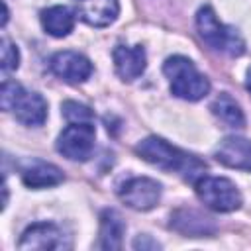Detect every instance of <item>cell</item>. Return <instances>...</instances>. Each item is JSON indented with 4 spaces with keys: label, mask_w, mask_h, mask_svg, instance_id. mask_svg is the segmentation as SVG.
I'll return each mask as SVG.
<instances>
[{
    "label": "cell",
    "mask_w": 251,
    "mask_h": 251,
    "mask_svg": "<svg viewBox=\"0 0 251 251\" xmlns=\"http://www.w3.org/2000/svg\"><path fill=\"white\" fill-rule=\"evenodd\" d=\"M135 153L143 161H147V163H151L163 171L180 173L188 180L204 176V171H206V163H202L198 157L188 155L186 151H182V149H178V147L171 145L169 141L155 137V135L139 141L135 145Z\"/></svg>",
    "instance_id": "cell-1"
},
{
    "label": "cell",
    "mask_w": 251,
    "mask_h": 251,
    "mask_svg": "<svg viewBox=\"0 0 251 251\" xmlns=\"http://www.w3.org/2000/svg\"><path fill=\"white\" fill-rule=\"evenodd\" d=\"M163 73L171 80V92L182 100L196 102L210 92V80L182 55L169 57L163 65Z\"/></svg>",
    "instance_id": "cell-2"
},
{
    "label": "cell",
    "mask_w": 251,
    "mask_h": 251,
    "mask_svg": "<svg viewBox=\"0 0 251 251\" xmlns=\"http://www.w3.org/2000/svg\"><path fill=\"white\" fill-rule=\"evenodd\" d=\"M0 104L4 110H12L16 120L24 126H41L47 120V102L39 92L25 90L14 80L2 82Z\"/></svg>",
    "instance_id": "cell-3"
},
{
    "label": "cell",
    "mask_w": 251,
    "mask_h": 251,
    "mask_svg": "<svg viewBox=\"0 0 251 251\" xmlns=\"http://www.w3.org/2000/svg\"><path fill=\"white\" fill-rule=\"evenodd\" d=\"M196 27H198V33H200L202 41L208 47H212V49H216L220 53H226L229 57L243 55V51H245L243 37L237 33L235 27H229V25L222 24L216 18L212 8L204 6V8L198 10V14H196Z\"/></svg>",
    "instance_id": "cell-4"
},
{
    "label": "cell",
    "mask_w": 251,
    "mask_h": 251,
    "mask_svg": "<svg viewBox=\"0 0 251 251\" xmlns=\"http://www.w3.org/2000/svg\"><path fill=\"white\" fill-rule=\"evenodd\" d=\"M194 188L198 198L214 212H233L241 206V194L229 178L200 176Z\"/></svg>",
    "instance_id": "cell-5"
},
{
    "label": "cell",
    "mask_w": 251,
    "mask_h": 251,
    "mask_svg": "<svg viewBox=\"0 0 251 251\" xmlns=\"http://www.w3.org/2000/svg\"><path fill=\"white\" fill-rule=\"evenodd\" d=\"M94 124H69L57 137V151L71 161H86L94 151Z\"/></svg>",
    "instance_id": "cell-6"
},
{
    "label": "cell",
    "mask_w": 251,
    "mask_h": 251,
    "mask_svg": "<svg viewBox=\"0 0 251 251\" xmlns=\"http://www.w3.org/2000/svg\"><path fill=\"white\" fill-rule=\"evenodd\" d=\"M118 196L126 206L137 212H147L157 206L161 198V184L147 176H133L120 186Z\"/></svg>",
    "instance_id": "cell-7"
},
{
    "label": "cell",
    "mask_w": 251,
    "mask_h": 251,
    "mask_svg": "<svg viewBox=\"0 0 251 251\" xmlns=\"http://www.w3.org/2000/svg\"><path fill=\"white\" fill-rule=\"evenodd\" d=\"M49 69L55 76H59L61 80L71 82V84L84 82L92 75V63L76 51H59V53H55L49 61Z\"/></svg>",
    "instance_id": "cell-8"
},
{
    "label": "cell",
    "mask_w": 251,
    "mask_h": 251,
    "mask_svg": "<svg viewBox=\"0 0 251 251\" xmlns=\"http://www.w3.org/2000/svg\"><path fill=\"white\" fill-rule=\"evenodd\" d=\"M18 247L20 249H63V247H69V243H65V235L59 226L51 222H39L29 226L24 231Z\"/></svg>",
    "instance_id": "cell-9"
},
{
    "label": "cell",
    "mask_w": 251,
    "mask_h": 251,
    "mask_svg": "<svg viewBox=\"0 0 251 251\" xmlns=\"http://www.w3.org/2000/svg\"><path fill=\"white\" fill-rule=\"evenodd\" d=\"M112 59H114V67L116 73L120 75V78L124 80H133L139 78L147 67V57H145V49L141 45H118L112 51Z\"/></svg>",
    "instance_id": "cell-10"
},
{
    "label": "cell",
    "mask_w": 251,
    "mask_h": 251,
    "mask_svg": "<svg viewBox=\"0 0 251 251\" xmlns=\"http://www.w3.org/2000/svg\"><path fill=\"white\" fill-rule=\"evenodd\" d=\"M75 6L80 20L92 27H106L120 14L118 0H75Z\"/></svg>",
    "instance_id": "cell-11"
},
{
    "label": "cell",
    "mask_w": 251,
    "mask_h": 251,
    "mask_svg": "<svg viewBox=\"0 0 251 251\" xmlns=\"http://www.w3.org/2000/svg\"><path fill=\"white\" fill-rule=\"evenodd\" d=\"M216 159L229 169L251 171V141L235 135L226 137L216 149Z\"/></svg>",
    "instance_id": "cell-12"
},
{
    "label": "cell",
    "mask_w": 251,
    "mask_h": 251,
    "mask_svg": "<svg viewBox=\"0 0 251 251\" xmlns=\"http://www.w3.org/2000/svg\"><path fill=\"white\" fill-rule=\"evenodd\" d=\"M63 171L51 163L35 161L33 165L25 167L22 173V180L27 188H47L63 182Z\"/></svg>",
    "instance_id": "cell-13"
},
{
    "label": "cell",
    "mask_w": 251,
    "mask_h": 251,
    "mask_svg": "<svg viewBox=\"0 0 251 251\" xmlns=\"http://www.w3.org/2000/svg\"><path fill=\"white\" fill-rule=\"evenodd\" d=\"M126 224L116 210H104L100 214V249H122Z\"/></svg>",
    "instance_id": "cell-14"
},
{
    "label": "cell",
    "mask_w": 251,
    "mask_h": 251,
    "mask_svg": "<svg viewBox=\"0 0 251 251\" xmlns=\"http://www.w3.org/2000/svg\"><path fill=\"white\" fill-rule=\"evenodd\" d=\"M171 226L184 235H210L214 231L212 220L196 210H176L171 218Z\"/></svg>",
    "instance_id": "cell-15"
},
{
    "label": "cell",
    "mask_w": 251,
    "mask_h": 251,
    "mask_svg": "<svg viewBox=\"0 0 251 251\" xmlns=\"http://www.w3.org/2000/svg\"><path fill=\"white\" fill-rule=\"evenodd\" d=\"M41 25L53 37H65L75 27V14L67 6H51L41 12Z\"/></svg>",
    "instance_id": "cell-16"
},
{
    "label": "cell",
    "mask_w": 251,
    "mask_h": 251,
    "mask_svg": "<svg viewBox=\"0 0 251 251\" xmlns=\"http://www.w3.org/2000/svg\"><path fill=\"white\" fill-rule=\"evenodd\" d=\"M212 114L224 122L226 126L229 127H243L245 126V116H243V110L239 108V104L227 94V92H222L210 106Z\"/></svg>",
    "instance_id": "cell-17"
},
{
    "label": "cell",
    "mask_w": 251,
    "mask_h": 251,
    "mask_svg": "<svg viewBox=\"0 0 251 251\" xmlns=\"http://www.w3.org/2000/svg\"><path fill=\"white\" fill-rule=\"evenodd\" d=\"M63 116L69 124H84V122H92L94 120V112L84 106V104H78L75 100H67L63 104Z\"/></svg>",
    "instance_id": "cell-18"
},
{
    "label": "cell",
    "mask_w": 251,
    "mask_h": 251,
    "mask_svg": "<svg viewBox=\"0 0 251 251\" xmlns=\"http://www.w3.org/2000/svg\"><path fill=\"white\" fill-rule=\"evenodd\" d=\"M20 65V51L14 43H10L8 39H2V71L10 73L16 71Z\"/></svg>",
    "instance_id": "cell-19"
},
{
    "label": "cell",
    "mask_w": 251,
    "mask_h": 251,
    "mask_svg": "<svg viewBox=\"0 0 251 251\" xmlns=\"http://www.w3.org/2000/svg\"><path fill=\"white\" fill-rule=\"evenodd\" d=\"M133 249H159V243L149 235H137L133 239Z\"/></svg>",
    "instance_id": "cell-20"
},
{
    "label": "cell",
    "mask_w": 251,
    "mask_h": 251,
    "mask_svg": "<svg viewBox=\"0 0 251 251\" xmlns=\"http://www.w3.org/2000/svg\"><path fill=\"white\" fill-rule=\"evenodd\" d=\"M245 86H247V90L251 92V67L247 69V80H245Z\"/></svg>",
    "instance_id": "cell-21"
}]
</instances>
